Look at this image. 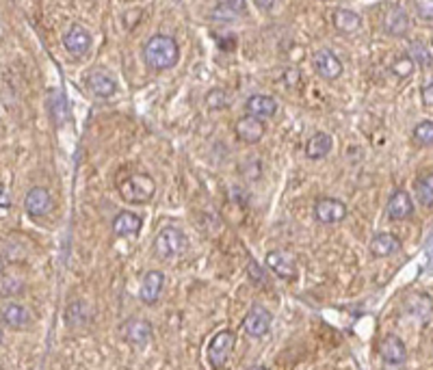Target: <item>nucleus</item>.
Here are the masks:
<instances>
[{
	"label": "nucleus",
	"instance_id": "a211bd4d",
	"mask_svg": "<svg viewBox=\"0 0 433 370\" xmlns=\"http://www.w3.org/2000/svg\"><path fill=\"white\" fill-rule=\"evenodd\" d=\"M245 110H247V115H253L258 119H269V117L276 115L278 102L271 98V95H260L258 93V95H251V98L247 100Z\"/></svg>",
	"mask_w": 433,
	"mask_h": 370
},
{
	"label": "nucleus",
	"instance_id": "1a4fd4ad",
	"mask_svg": "<svg viewBox=\"0 0 433 370\" xmlns=\"http://www.w3.org/2000/svg\"><path fill=\"white\" fill-rule=\"evenodd\" d=\"M24 208L30 217H44L52 211V195L44 186L30 188L24 197Z\"/></svg>",
	"mask_w": 433,
	"mask_h": 370
},
{
	"label": "nucleus",
	"instance_id": "2f4dec72",
	"mask_svg": "<svg viewBox=\"0 0 433 370\" xmlns=\"http://www.w3.org/2000/svg\"><path fill=\"white\" fill-rule=\"evenodd\" d=\"M423 102L427 106H433V83H429V85L423 87Z\"/></svg>",
	"mask_w": 433,
	"mask_h": 370
},
{
	"label": "nucleus",
	"instance_id": "f257e3e1",
	"mask_svg": "<svg viewBox=\"0 0 433 370\" xmlns=\"http://www.w3.org/2000/svg\"><path fill=\"white\" fill-rule=\"evenodd\" d=\"M178 59H180V46L169 35H154L148 39L146 48H143V61L154 72L171 70L178 63Z\"/></svg>",
	"mask_w": 433,
	"mask_h": 370
},
{
	"label": "nucleus",
	"instance_id": "f704fd0d",
	"mask_svg": "<svg viewBox=\"0 0 433 370\" xmlns=\"http://www.w3.org/2000/svg\"><path fill=\"white\" fill-rule=\"evenodd\" d=\"M0 342H3V329H0Z\"/></svg>",
	"mask_w": 433,
	"mask_h": 370
},
{
	"label": "nucleus",
	"instance_id": "c756f323",
	"mask_svg": "<svg viewBox=\"0 0 433 370\" xmlns=\"http://www.w3.org/2000/svg\"><path fill=\"white\" fill-rule=\"evenodd\" d=\"M416 11L423 20H433V0H416Z\"/></svg>",
	"mask_w": 433,
	"mask_h": 370
},
{
	"label": "nucleus",
	"instance_id": "f8f14e48",
	"mask_svg": "<svg viewBox=\"0 0 433 370\" xmlns=\"http://www.w3.org/2000/svg\"><path fill=\"white\" fill-rule=\"evenodd\" d=\"M63 46H66V50L72 55V57H85L89 52V48H91V35H89V30L83 28V26H78L74 24L66 37H63Z\"/></svg>",
	"mask_w": 433,
	"mask_h": 370
},
{
	"label": "nucleus",
	"instance_id": "bb28decb",
	"mask_svg": "<svg viewBox=\"0 0 433 370\" xmlns=\"http://www.w3.org/2000/svg\"><path fill=\"white\" fill-rule=\"evenodd\" d=\"M414 139L421 143V146H433V121L425 119L414 128Z\"/></svg>",
	"mask_w": 433,
	"mask_h": 370
},
{
	"label": "nucleus",
	"instance_id": "423d86ee",
	"mask_svg": "<svg viewBox=\"0 0 433 370\" xmlns=\"http://www.w3.org/2000/svg\"><path fill=\"white\" fill-rule=\"evenodd\" d=\"M271 320H273V316H271V312L267 308H262V305H253V308L247 312V316L243 318V329L251 338H262L271 329Z\"/></svg>",
	"mask_w": 433,
	"mask_h": 370
},
{
	"label": "nucleus",
	"instance_id": "6ab92c4d",
	"mask_svg": "<svg viewBox=\"0 0 433 370\" xmlns=\"http://www.w3.org/2000/svg\"><path fill=\"white\" fill-rule=\"evenodd\" d=\"M412 213H414V206H412V197L407 195V191H394L388 202V217L392 221H403L412 217Z\"/></svg>",
	"mask_w": 433,
	"mask_h": 370
},
{
	"label": "nucleus",
	"instance_id": "dca6fc26",
	"mask_svg": "<svg viewBox=\"0 0 433 370\" xmlns=\"http://www.w3.org/2000/svg\"><path fill=\"white\" fill-rule=\"evenodd\" d=\"M0 320L11 329H24L30 323V312L20 303H7L0 308Z\"/></svg>",
	"mask_w": 433,
	"mask_h": 370
},
{
	"label": "nucleus",
	"instance_id": "7ed1b4c3",
	"mask_svg": "<svg viewBox=\"0 0 433 370\" xmlns=\"http://www.w3.org/2000/svg\"><path fill=\"white\" fill-rule=\"evenodd\" d=\"M186 249V236L178 228H163L154 238V251L158 258H178V255Z\"/></svg>",
	"mask_w": 433,
	"mask_h": 370
},
{
	"label": "nucleus",
	"instance_id": "20e7f679",
	"mask_svg": "<svg viewBox=\"0 0 433 370\" xmlns=\"http://www.w3.org/2000/svg\"><path fill=\"white\" fill-rule=\"evenodd\" d=\"M234 344H236V335L232 331H219L213 340H211V347H208V362H211L213 368H221L226 366V362L230 360L232 351H234Z\"/></svg>",
	"mask_w": 433,
	"mask_h": 370
},
{
	"label": "nucleus",
	"instance_id": "f3484780",
	"mask_svg": "<svg viewBox=\"0 0 433 370\" xmlns=\"http://www.w3.org/2000/svg\"><path fill=\"white\" fill-rule=\"evenodd\" d=\"M141 217L137 213H131V211H124L119 213L115 219H113V234L119 236V238H128V236H137L141 232Z\"/></svg>",
	"mask_w": 433,
	"mask_h": 370
},
{
	"label": "nucleus",
	"instance_id": "393cba45",
	"mask_svg": "<svg viewBox=\"0 0 433 370\" xmlns=\"http://www.w3.org/2000/svg\"><path fill=\"white\" fill-rule=\"evenodd\" d=\"M89 89L98 95V98H110L115 91H117V85L113 78H108L106 74H93L89 76Z\"/></svg>",
	"mask_w": 433,
	"mask_h": 370
},
{
	"label": "nucleus",
	"instance_id": "a878e982",
	"mask_svg": "<svg viewBox=\"0 0 433 370\" xmlns=\"http://www.w3.org/2000/svg\"><path fill=\"white\" fill-rule=\"evenodd\" d=\"M410 57H412V61L414 63H421L423 68H431L433 66V61H431V55H429V50H427V46L423 43V41H412V46H410Z\"/></svg>",
	"mask_w": 433,
	"mask_h": 370
},
{
	"label": "nucleus",
	"instance_id": "b1692460",
	"mask_svg": "<svg viewBox=\"0 0 433 370\" xmlns=\"http://www.w3.org/2000/svg\"><path fill=\"white\" fill-rule=\"evenodd\" d=\"M414 193L421 206L431 208L433 206V173H423L421 178L414 182Z\"/></svg>",
	"mask_w": 433,
	"mask_h": 370
},
{
	"label": "nucleus",
	"instance_id": "e433bc0d",
	"mask_svg": "<svg viewBox=\"0 0 433 370\" xmlns=\"http://www.w3.org/2000/svg\"><path fill=\"white\" fill-rule=\"evenodd\" d=\"M431 43H433V41H431Z\"/></svg>",
	"mask_w": 433,
	"mask_h": 370
},
{
	"label": "nucleus",
	"instance_id": "aec40b11",
	"mask_svg": "<svg viewBox=\"0 0 433 370\" xmlns=\"http://www.w3.org/2000/svg\"><path fill=\"white\" fill-rule=\"evenodd\" d=\"M398 249H401V240L390 232H381L371 240V253L375 258H388V255H394Z\"/></svg>",
	"mask_w": 433,
	"mask_h": 370
},
{
	"label": "nucleus",
	"instance_id": "5701e85b",
	"mask_svg": "<svg viewBox=\"0 0 433 370\" xmlns=\"http://www.w3.org/2000/svg\"><path fill=\"white\" fill-rule=\"evenodd\" d=\"M360 24H362L360 15L351 9H338L334 13V26L338 28L340 33H356Z\"/></svg>",
	"mask_w": 433,
	"mask_h": 370
},
{
	"label": "nucleus",
	"instance_id": "c85d7f7f",
	"mask_svg": "<svg viewBox=\"0 0 433 370\" xmlns=\"http://www.w3.org/2000/svg\"><path fill=\"white\" fill-rule=\"evenodd\" d=\"M206 104L208 108H223V106H228V95L223 89H213V91H208L206 95Z\"/></svg>",
	"mask_w": 433,
	"mask_h": 370
},
{
	"label": "nucleus",
	"instance_id": "c9c22d12",
	"mask_svg": "<svg viewBox=\"0 0 433 370\" xmlns=\"http://www.w3.org/2000/svg\"><path fill=\"white\" fill-rule=\"evenodd\" d=\"M0 271H3V266H0Z\"/></svg>",
	"mask_w": 433,
	"mask_h": 370
},
{
	"label": "nucleus",
	"instance_id": "39448f33",
	"mask_svg": "<svg viewBox=\"0 0 433 370\" xmlns=\"http://www.w3.org/2000/svg\"><path fill=\"white\" fill-rule=\"evenodd\" d=\"M314 219L325 223V225H334V223H340L347 219V206L340 202V199H334V197H323L314 204Z\"/></svg>",
	"mask_w": 433,
	"mask_h": 370
},
{
	"label": "nucleus",
	"instance_id": "6e6552de",
	"mask_svg": "<svg viewBox=\"0 0 433 370\" xmlns=\"http://www.w3.org/2000/svg\"><path fill=\"white\" fill-rule=\"evenodd\" d=\"M264 264L269 266V271H273L278 278L282 280H293L297 275V266L291 253H286L282 249H273L267 253Z\"/></svg>",
	"mask_w": 433,
	"mask_h": 370
},
{
	"label": "nucleus",
	"instance_id": "ddd939ff",
	"mask_svg": "<svg viewBox=\"0 0 433 370\" xmlns=\"http://www.w3.org/2000/svg\"><path fill=\"white\" fill-rule=\"evenodd\" d=\"M234 133L240 141H245V143H258L264 133H267V128L264 124L258 119V117H253V115H245V117H240L234 126Z\"/></svg>",
	"mask_w": 433,
	"mask_h": 370
},
{
	"label": "nucleus",
	"instance_id": "4be33fe9",
	"mask_svg": "<svg viewBox=\"0 0 433 370\" xmlns=\"http://www.w3.org/2000/svg\"><path fill=\"white\" fill-rule=\"evenodd\" d=\"M331 137L325 135V133H314L308 143H306V156L312 158V160H318V158H325L329 152H331Z\"/></svg>",
	"mask_w": 433,
	"mask_h": 370
},
{
	"label": "nucleus",
	"instance_id": "f03ea898",
	"mask_svg": "<svg viewBox=\"0 0 433 370\" xmlns=\"http://www.w3.org/2000/svg\"><path fill=\"white\" fill-rule=\"evenodd\" d=\"M117 188L128 204H148L156 193V184L148 173H128L126 178H119Z\"/></svg>",
	"mask_w": 433,
	"mask_h": 370
},
{
	"label": "nucleus",
	"instance_id": "9d476101",
	"mask_svg": "<svg viewBox=\"0 0 433 370\" xmlns=\"http://www.w3.org/2000/svg\"><path fill=\"white\" fill-rule=\"evenodd\" d=\"M163 288H165V275L160 271H148L146 275L141 280V286H139V299L143 303H156L163 295Z\"/></svg>",
	"mask_w": 433,
	"mask_h": 370
},
{
	"label": "nucleus",
	"instance_id": "9b49d317",
	"mask_svg": "<svg viewBox=\"0 0 433 370\" xmlns=\"http://www.w3.org/2000/svg\"><path fill=\"white\" fill-rule=\"evenodd\" d=\"M314 70L320 78L325 80H336L340 74H343V61L336 57L331 50H318L314 52Z\"/></svg>",
	"mask_w": 433,
	"mask_h": 370
},
{
	"label": "nucleus",
	"instance_id": "72a5a7b5",
	"mask_svg": "<svg viewBox=\"0 0 433 370\" xmlns=\"http://www.w3.org/2000/svg\"><path fill=\"white\" fill-rule=\"evenodd\" d=\"M253 3L258 5L260 9H271V7H273L276 0H253Z\"/></svg>",
	"mask_w": 433,
	"mask_h": 370
},
{
	"label": "nucleus",
	"instance_id": "473e14b6",
	"mask_svg": "<svg viewBox=\"0 0 433 370\" xmlns=\"http://www.w3.org/2000/svg\"><path fill=\"white\" fill-rule=\"evenodd\" d=\"M249 271H253V280H256V282H262V271L258 269V264L251 262V264H249Z\"/></svg>",
	"mask_w": 433,
	"mask_h": 370
},
{
	"label": "nucleus",
	"instance_id": "4468645a",
	"mask_svg": "<svg viewBox=\"0 0 433 370\" xmlns=\"http://www.w3.org/2000/svg\"><path fill=\"white\" fill-rule=\"evenodd\" d=\"M152 333H154L152 323H148V320H143V318H133L124 325V338L137 347H146L152 340Z\"/></svg>",
	"mask_w": 433,
	"mask_h": 370
},
{
	"label": "nucleus",
	"instance_id": "7c9ffc66",
	"mask_svg": "<svg viewBox=\"0 0 433 370\" xmlns=\"http://www.w3.org/2000/svg\"><path fill=\"white\" fill-rule=\"evenodd\" d=\"M0 208H3V211H9L11 208V199H9V193H7L5 184H0Z\"/></svg>",
	"mask_w": 433,
	"mask_h": 370
},
{
	"label": "nucleus",
	"instance_id": "412c9836",
	"mask_svg": "<svg viewBox=\"0 0 433 370\" xmlns=\"http://www.w3.org/2000/svg\"><path fill=\"white\" fill-rule=\"evenodd\" d=\"M243 13H245V0H223V3H219L213 9L211 15H213V20H219V22H232Z\"/></svg>",
	"mask_w": 433,
	"mask_h": 370
},
{
	"label": "nucleus",
	"instance_id": "cd10ccee",
	"mask_svg": "<svg viewBox=\"0 0 433 370\" xmlns=\"http://www.w3.org/2000/svg\"><path fill=\"white\" fill-rule=\"evenodd\" d=\"M414 72V61L410 55H403V57H398L394 63H392V74L396 78H410Z\"/></svg>",
	"mask_w": 433,
	"mask_h": 370
},
{
	"label": "nucleus",
	"instance_id": "0eeeda50",
	"mask_svg": "<svg viewBox=\"0 0 433 370\" xmlns=\"http://www.w3.org/2000/svg\"><path fill=\"white\" fill-rule=\"evenodd\" d=\"M379 356H381V360H383V364H386V366H392V368L403 366L405 360H407L405 342L401 340L398 335H388V338H383L381 344H379Z\"/></svg>",
	"mask_w": 433,
	"mask_h": 370
},
{
	"label": "nucleus",
	"instance_id": "2eb2a0df",
	"mask_svg": "<svg viewBox=\"0 0 433 370\" xmlns=\"http://www.w3.org/2000/svg\"><path fill=\"white\" fill-rule=\"evenodd\" d=\"M412 22H410V15L407 11H403L401 7H392L386 18H383V30H386L388 35L392 37H403L407 30H410Z\"/></svg>",
	"mask_w": 433,
	"mask_h": 370
}]
</instances>
